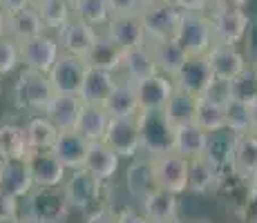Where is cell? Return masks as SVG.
Wrapping results in <instances>:
<instances>
[{"mask_svg":"<svg viewBox=\"0 0 257 223\" xmlns=\"http://www.w3.org/2000/svg\"><path fill=\"white\" fill-rule=\"evenodd\" d=\"M32 3L34 0H0V7H3L7 14H14V12H21V9L32 7Z\"/></svg>","mask_w":257,"mask_h":223,"instance_id":"cell-51","label":"cell"},{"mask_svg":"<svg viewBox=\"0 0 257 223\" xmlns=\"http://www.w3.org/2000/svg\"><path fill=\"white\" fill-rule=\"evenodd\" d=\"M21 223H38V221H36V219H32V216H23Z\"/></svg>","mask_w":257,"mask_h":223,"instance_id":"cell-58","label":"cell"},{"mask_svg":"<svg viewBox=\"0 0 257 223\" xmlns=\"http://www.w3.org/2000/svg\"><path fill=\"white\" fill-rule=\"evenodd\" d=\"M65 3H67V5H70V7H74V5H76V3H78V0H65Z\"/></svg>","mask_w":257,"mask_h":223,"instance_id":"cell-59","label":"cell"},{"mask_svg":"<svg viewBox=\"0 0 257 223\" xmlns=\"http://www.w3.org/2000/svg\"><path fill=\"white\" fill-rule=\"evenodd\" d=\"M116 216H118V223H152L143 212H137V210H123Z\"/></svg>","mask_w":257,"mask_h":223,"instance_id":"cell-49","label":"cell"},{"mask_svg":"<svg viewBox=\"0 0 257 223\" xmlns=\"http://www.w3.org/2000/svg\"><path fill=\"white\" fill-rule=\"evenodd\" d=\"M18 49H21V63L25 65V69L41 72V74L52 72L56 61L63 54L56 36H49V34H41L36 38L18 43Z\"/></svg>","mask_w":257,"mask_h":223,"instance_id":"cell-6","label":"cell"},{"mask_svg":"<svg viewBox=\"0 0 257 223\" xmlns=\"http://www.w3.org/2000/svg\"><path fill=\"white\" fill-rule=\"evenodd\" d=\"M25 132H27V141L32 150H54L58 141V130L47 116H34L27 121L25 125Z\"/></svg>","mask_w":257,"mask_h":223,"instance_id":"cell-35","label":"cell"},{"mask_svg":"<svg viewBox=\"0 0 257 223\" xmlns=\"http://www.w3.org/2000/svg\"><path fill=\"white\" fill-rule=\"evenodd\" d=\"M72 203L61 187H34L27 196V216L38 223H61L70 214Z\"/></svg>","mask_w":257,"mask_h":223,"instance_id":"cell-5","label":"cell"},{"mask_svg":"<svg viewBox=\"0 0 257 223\" xmlns=\"http://www.w3.org/2000/svg\"><path fill=\"white\" fill-rule=\"evenodd\" d=\"M139 132H141V150L150 158L164 156L175 152V134L177 127L168 121L164 112H139Z\"/></svg>","mask_w":257,"mask_h":223,"instance_id":"cell-1","label":"cell"},{"mask_svg":"<svg viewBox=\"0 0 257 223\" xmlns=\"http://www.w3.org/2000/svg\"><path fill=\"white\" fill-rule=\"evenodd\" d=\"M137 87V96H139V105L146 112H164L168 101L175 94V81L166 74H157L152 78L135 83Z\"/></svg>","mask_w":257,"mask_h":223,"instance_id":"cell-16","label":"cell"},{"mask_svg":"<svg viewBox=\"0 0 257 223\" xmlns=\"http://www.w3.org/2000/svg\"><path fill=\"white\" fill-rule=\"evenodd\" d=\"M98 36L101 34L96 32V27L78 21V18H72L61 32H56V41L61 45L63 54H70V56H78L85 61L87 54L92 52V47L96 45Z\"/></svg>","mask_w":257,"mask_h":223,"instance_id":"cell-12","label":"cell"},{"mask_svg":"<svg viewBox=\"0 0 257 223\" xmlns=\"http://www.w3.org/2000/svg\"><path fill=\"white\" fill-rule=\"evenodd\" d=\"M152 170H155L157 187L179 196L181 192L188 190V174H190V161L177 152L164 156L152 158Z\"/></svg>","mask_w":257,"mask_h":223,"instance_id":"cell-7","label":"cell"},{"mask_svg":"<svg viewBox=\"0 0 257 223\" xmlns=\"http://www.w3.org/2000/svg\"><path fill=\"white\" fill-rule=\"evenodd\" d=\"M170 3L184 14H188V12H204L210 5V0H170Z\"/></svg>","mask_w":257,"mask_h":223,"instance_id":"cell-47","label":"cell"},{"mask_svg":"<svg viewBox=\"0 0 257 223\" xmlns=\"http://www.w3.org/2000/svg\"><path fill=\"white\" fill-rule=\"evenodd\" d=\"M210 18L212 38L219 45H237L246 38L250 29V18L244 9L235 7H221L215 9Z\"/></svg>","mask_w":257,"mask_h":223,"instance_id":"cell-8","label":"cell"},{"mask_svg":"<svg viewBox=\"0 0 257 223\" xmlns=\"http://www.w3.org/2000/svg\"><path fill=\"white\" fill-rule=\"evenodd\" d=\"M197 103H199V96L188 94V92H184V89H175V94H172V98L168 101L164 114L175 127L190 125V123H195Z\"/></svg>","mask_w":257,"mask_h":223,"instance_id":"cell-33","label":"cell"},{"mask_svg":"<svg viewBox=\"0 0 257 223\" xmlns=\"http://www.w3.org/2000/svg\"><path fill=\"white\" fill-rule=\"evenodd\" d=\"M36 187L25 161H0V194L23 199L29 196Z\"/></svg>","mask_w":257,"mask_h":223,"instance_id":"cell-17","label":"cell"},{"mask_svg":"<svg viewBox=\"0 0 257 223\" xmlns=\"http://www.w3.org/2000/svg\"><path fill=\"white\" fill-rule=\"evenodd\" d=\"M0 214L18 216V199H12V196L0 194Z\"/></svg>","mask_w":257,"mask_h":223,"instance_id":"cell-50","label":"cell"},{"mask_svg":"<svg viewBox=\"0 0 257 223\" xmlns=\"http://www.w3.org/2000/svg\"><path fill=\"white\" fill-rule=\"evenodd\" d=\"M103 34H105L114 45H118L123 52H130V49H137V47H141V45L148 43L146 29H143L139 14L112 16L110 23L105 25V32Z\"/></svg>","mask_w":257,"mask_h":223,"instance_id":"cell-13","label":"cell"},{"mask_svg":"<svg viewBox=\"0 0 257 223\" xmlns=\"http://www.w3.org/2000/svg\"><path fill=\"white\" fill-rule=\"evenodd\" d=\"M192 223H212V221H208V219H199V221H192Z\"/></svg>","mask_w":257,"mask_h":223,"instance_id":"cell-60","label":"cell"},{"mask_svg":"<svg viewBox=\"0 0 257 223\" xmlns=\"http://www.w3.org/2000/svg\"><path fill=\"white\" fill-rule=\"evenodd\" d=\"M54 96H56V92H54L47 74L32 72V69H25L18 76L12 92L14 103L21 110H38V112H45Z\"/></svg>","mask_w":257,"mask_h":223,"instance_id":"cell-3","label":"cell"},{"mask_svg":"<svg viewBox=\"0 0 257 223\" xmlns=\"http://www.w3.org/2000/svg\"><path fill=\"white\" fill-rule=\"evenodd\" d=\"M123 56H125V52H123L118 45L112 43L105 34H101L96 45L92 47V52L87 54L85 63H87V67L107 69V72L116 74V72H121V67H123Z\"/></svg>","mask_w":257,"mask_h":223,"instance_id":"cell-30","label":"cell"},{"mask_svg":"<svg viewBox=\"0 0 257 223\" xmlns=\"http://www.w3.org/2000/svg\"><path fill=\"white\" fill-rule=\"evenodd\" d=\"M230 170L239 178H246V181L253 178V174L257 172V132L235 136Z\"/></svg>","mask_w":257,"mask_h":223,"instance_id":"cell-25","label":"cell"},{"mask_svg":"<svg viewBox=\"0 0 257 223\" xmlns=\"http://www.w3.org/2000/svg\"><path fill=\"white\" fill-rule=\"evenodd\" d=\"M90 152V141L78 130H65L58 134V141L54 145V154L61 158L67 170H83Z\"/></svg>","mask_w":257,"mask_h":223,"instance_id":"cell-19","label":"cell"},{"mask_svg":"<svg viewBox=\"0 0 257 223\" xmlns=\"http://www.w3.org/2000/svg\"><path fill=\"white\" fill-rule=\"evenodd\" d=\"M175 41L181 45V49H184L188 56H206L210 52V47L215 45L210 18L204 12L184 14Z\"/></svg>","mask_w":257,"mask_h":223,"instance_id":"cell-4","label":"cell"},{"mask_svg":"<svg viewBox=\"0 0 257 223\" xmlns=\"http://www.w3.org/2000/svg\"><path fill=\"white\" fill-rule=\"evenodd\" d=\"M85 72H87V63L83 58L61 54V58L56 61V65L47 76L52 81V87L56 94H74V96H78L83 81H85Z\"/></svg>","mask_w":257,"mask_h":223,"instance_id":"cell-11","label":"cell"},{"mask_svg":"<svg viewBox=\"0 0 257 223\" xmlns=\"http://www.w3.org/2000/svg\"><path fill=\"white\" fill-rule=\"evenodd\" d=\"M0 223H21V216H12V214H0Z\"/></svg>","mask_w":257,"mask_h":223,"instance_id":"cell-54","label":"cell"},{"mask_svg":"<svg viewBox=\"0 0 257 223\" xmlns=\"http://www.w3.org/2000/svg\"><path fill=\"white\" fill-rule=\"evenodd\" d=\"M248 0H210V5L215 9H221V7H235V9H244Z\"/></svg>","mask_w":257,"mask_h":223,"instance_id":"cell-52","label":"cell"},{"mask_svg":"<svg viewBox=\"0 0 257 223\" xmlns=\"http://www.w3.org/2000/svg\"><path fill=\"white\" fill-rule=\"evenodd\" d=\"M139 16L143 29H146L148 43H159L177 36L184 12L177 9L170 0H148V3H143Z\"/></svg>","mask_w":257,"mask_h":223,"instance_id":"cell-2","label":"cell"},{"mask_svg":"<svg viewBox=\"0 0 257 223\" xmlns=\"http://www.w3.org/2000/svg\"><path fill=\"white\" fill-rule=\"evenodd\" d=\"M230 89H233V98L241 103H255L257 101V67L248 65L237 78L230 81Z\"/></svg>","mask_w":257,"mask_h":223,"instance_id":"cell-42","label":"cell"},{"mask_svg":"<svg viewBox=\"0 0 257 223\" xmlns=\"http://www.w3.org/2000/svg\"><path fill=\"white\" fill-rule=\"evenodd\" d=\"M155 54V61L159 65V72L166 76L175 78L177 72L184 67V63L188 61V54L181 49V45L170 38V41H159V43H148Z\"/></svg>","mask_w":257,"mask_h":223,"instance_id":"cell-31","label":"cell"},{"mask_svg":"<svg viewBox=\"0 0 257 223\" xmlns=\"http://www.w3.org/2000/svg\"><path fill=\"white\" fill-rule=\"evenodd\" d=\"M32 7L38 12V16H41L43 25L47 27V32H61L74 18L72 7L65 0H34Z\"/></svg>","mask_w":257,"mask_h":223,"instance_id":"cell-34","label":"cell"},{"mask_svg":"<svg viewBox=\"0 0 257 223\" xmlns=\"http://www.w3.org/2000/svg\"><path fill=\"white\" fill-rule=\"evenodd\" d=\"M241 219L244 223H257V190H248V196L241 205Z\"/></svg>","mask_w":257,"mask_h":223,"instance_id":"cell-46","label":"cell"},{"mask_svg":"<svg viewBox=\"0 0 257 223\" xmlns=\"http://www.w3.org/2000/svg\"><path fill=\"white\" fill-rule=\"evenodd\" d=\"M208 132H204L199 125L190 123V125H181L177 127L175 134V152L181 154L188 161L199 158L206 154V145H208Z\"/></svg>","mask_w":257,"mask_h":223,"instance_id":"cell-29","label":"cell"},{"mask_svg":"<svg viewBox=\"0 0 257 223\" xmlns=\"http://www.w3.org/2000/svg\"><path fill=\"white\" fill-rule=\"evenodd\" d=\"M118 165H121V156L112 147H107L103 141L90 143V152H87V161H85L87 172H92L101 181H107V178L116 174Z\"/></svg>","mask_w":257,"mask_h":223,"instance_id":"cell-28","label":"cell"},{"mask_svg":"<svg viewBox=\"0 0 257 223\" xmlns=\"http://www.w3.org/2000/svg\"><path fill=\"white\" fill-rule=\"evenodd\" d=\"M105 112L110 114V118H130V116H139L141 105H139V96H137V87L132 81L121 78L116 83L114 92L110 94V98L105 101Z\"/></svg>","mask_w":257,"mask_h":223,"instance_id":"cell-23","label":"cell"},{"mask_svg":"<svg viewBox=\"0 0 257 223\" xmlns=\"http://www.w3.org/2000/svg\"><path fill=\"white\" fill-rule=\"evenodd\" d=\"M85 223H118V216L112 214L110 210H103V207H96L90 214L85 216Z\"/></svg>","mask_w":257,"mask_h":223,"instance_id":"cell-48","label":"cell"},{"mask_svg":"<svg viewBox=\"0 0 257 223\" xmlns=\"http://www.w3.org/2000/svg\"><path fill=\"white\" fill-rule=\"evenodd\" d=\"M125 187L135 199L143 201L146 196H150L157 187L155 170H152V158H135L130 163V167L125 170Z\"/></svg>","mask_w":257,"mask_h":223,"instance_id":"cell-24","label":"cell"},{"mask_svg":"<svg viewBox=\"0 0 257 223\" xmlns=\"http://www.w3.org/2000/svg\"><path fill=\"white\" fill-rule=\"evenodd\" d=\"M226 110V130L233 132L235 136H241V134H253L255 132V121H253V112H250L248 103L241 101H230Z\"/></svg>","mask_w":257,"mask_h":223,"instance_id":"cell-40","label":"cell"},{"mask_svg":"<svg viewBox=\"0 0 257 223\" xmlns=\"http://www.w3.org/2000/svg\"><path fill=\"white\" fill-rule=\"evenodd\" d=\"M110 121H112L110 114L105 112L103 105H85L81 112V118H78L76 130L90 143H96V141H103V138H105Z\"/></svg>","mask_w":257,"mask_h":223,"instance_id":"cell-32","label":"cell"},{"mask_svg":"<svg viewBox=\"0 0 257 223\" xmlns=\"http://www.w3.org/2000/svg\"><path fill=\"white\" fill-rule=\"evenodd\" d=\"M250 112H253V121H255V132H257V101L250 103Z\"/></svg>","mask_w":257,"mask_h":223,"instance_id":"cell-55","label":"cell"},{"mask_svg":"<svg viewBox=\"0 0 257 223\" xmlns=\"http://www.w3.org/2000/svg\"><path fill=\"white\" fill-rule=\"evenodd\" d=\"M107 147L116 152L121 158H132L141 152V132H139V118H112L107 125L105 138Z\"/></svg>","mask_w":257,"mask_h":223,"instance_id":"cell-9","label":"cell"},{"mask_svg":"<svg viewBox=\"0 0 257 223\" xmlns=\"http://www.w3.org/2000/svg\"><path fill=\"white\" fill-rule=\"evenodd\" d=\"M161 223H184L179 219V216H172V219H166V221H161Z\"/></svg>","mask_w":257,"mask_h":223,"instance_id":"cell-57","label":"cell"},{"mask_svg":"<svg viewBox=\"0 0 257 223\" xmlns=\"http://www.w3.org/2000/svg\"><path fill=\"white\" fill-rule=\"evenodd\" d=\"M74 18L92 25V27H105L112 18L110 0H78L72 7Z\"/></svg>","mask_w":257,"mask_h":223,"instance_id":"cell-39","label":"cell"},{"mask_svg":"<svg viewBox=\"0 0 257 223\" xmlns=\"http://www.w3.org/2000/svg\"><path fill=\"white\" fill-rule=\"evenodd\" d=\"M25 163L32 172L36 187H61L65 183L67 167L54 154V150H32Z\"/></svg>","mask_w":257,"mask_h":223,"instance_id":"cell-10","label":"cell"},{"mask_svg":"<svg viewBox=\"0 0 257 223\" xmlns=\"http://www.w3.org/2000/svg\"><path fill=\"white\" fill-rule=\"evenodd\" d=\"M32 147L25 127L16 123H0V161H25Z\"/></svg>","mask_w":257,"mask_h":223,"instance_id":"cell-27","label":"cell"},{"mask_svg":"<svg viewBox=\"0 0 257 223\" xmlns=\"http://www.w3.org/2000/svg\"><path fill=\"white\" fill-rule=\"evenodd\" d=\"M206 56H208V63L212 67L215 78H221V81H233V78H237L246 67H248L244 54H241L235 45L215 43Z\"/></svg>","mask_w":257,"mask_h":223,"instance_id":"cell-18","label":"cell"},{"mask_svg":"<svg viewBox=\"0 0 257 223\" xmlns=\"http://www.w3.org/2000/svg\"><path fill=\"white\" fill-rule=\"evenodd\" d=\"M177 89H184L188 94H201L208 89V85L215 81V74L208 63V56H188V61L184 63V67L177 72V76L172 78Z\"/></svg>","mask_w":257,"mask_h":223,"instance_id":"cell-15","label":"cell"},{"mask_svg":"<svg viewBox=\"0 0 257 223\" xmlns=\"http://www.w3.org/2000/svg\"><path fill=\"white\" fill-rule=\"evenodd\" d=\"M41 34H47V27L43 25L41 16L34 7L7 14V36L14 38L16 43H25L29 38L41 36Z\"/></svg>","mask_w":257,"mask_h":223,"instance_id":"cell-26","label":"cell"},{"mask_svg":"<svg viewBox=\"0 0 257 223\" xmlns=\"http://www.w3.org/2000/svg\"><path fill=\"white\" fill-rule=\"evenodd\" d=\"M121 78L114 72H107V69H98V67H87L85 72V81H83L81 94L85 105H105V101L110 98V94L114 92L116 83Z\"/></svg>","mask_w":257,"mask_h":223,"instance_id":"cell-20","label":"cell"},{"mask_svg":"<svg viewBox=\"0 0 257 223\" xmlns=\"http://www.w3.org/2000/svg\"><path fill=\"white\" fill-rule=\"evenodd\" d=\"M201 98H208V101L217 103V105L226 107L230 101H233V89H230V81H221V78H215V81L208 85Z\"/></svg>","mask_w":257,"mask_h":223,"instance_id":"cell-44","label":"cell"},{"mask_svg":"<svg viewBox=\"0 0 257 223\" xmlns=\"http://www.w3.org/2000/svg\"><path fill=\"white\" fill-rule=\"evenodd\" d=\"M195 125H199L204 132L215 134L226 130V110L217 103L208 101V98H201L197 103V114H195Z\"/></svg>","mask_w":257,"mask_h":223,"instance_id":"cell-41","label":"cell"},{"mask_svg":"<svg viewBox=\"0 0 257 223\" xmlns=\"http://www.w3.org/2000/svg\"><path fill=\"white\" fill-rule=\"evenodd\" d=\"M143 205V214L148 216L152 223H161L166 219H172L177 216V210H179V203H177V194L166 190H155L150 196L141 201Z\"/></svg>","mask_w":257,"mask_h":223,"instance_id":"cell-36","label":"cell"},{"mask_svg":"<svg viewBox=\"0 0 257 223\" xmlns=\"http://www.w3.org/2000/svg\"><path fill=\"white\" fill-rule=\"evenodd\" d=\"M217 174H219V170H217L206 156L192 158L190 174H188V190H192L195 194H206V192L215 190Z\"/></svg>","mask_w":257,"mask_h":223,"instance_id":"cell-37","label":"cell"},{"mask_svg":"<svg viewBox=\"0 0 257 223\" xmlns=\"http://www.w3.org/2000/svg\"><path fill=\"white\" fill-rule=\"evenodd\" d=\"M146 3H148V0H146Z\"/></svg>","mask_w":257,"mask_h":223,"instance_id":"cell-61","label":"cell"},{"mask_svg":"<svg viewBox=\"0 0 257 223\" xmlns=\"http://www.w3.org/2000/svg\"><path fill=\"white\" fill-rule=\"evenodd\" d=\"M21 63V49H18V43L9 36L0 38V76H7Z\"/></svg>","mask_w":257,"mask_h":223,"instance_id":"cell-43","label":"cell"},{"mask_svg":"<svg viewBox=\"0 0 257 223\" xmlns=\"http://www.w3.org/2000/svg\"><path fill=\"white\" fill-rule=\"evenodd\" d=\"M121 72H123V78H127V81H132V83L146 81V78H152V76H157V74H161L159 65H157V61H155V54H152L148 43L137 49L125 52Z\"/></svg>","mask_w":257,"mask_h":223,"instance_id":"cell-22","label":"cell"},{"mask_svg":"<svg viewBox=\"0 0 257 223\" xmlns=\"http://www.w3.org/2000/svg\"><path fill=\"white\" fill-rule=\"evenodd\" d=\"M83 107H85V103H83L81 96H74V94H56L43 114H45L61 132H65V130H76Z\"/></svg>","mask_w":257,"mask_h":223,"instance_id":"cell-21","label":"cell"},{"mask_svg":"<svg viewBox=\"0 0 257 223\" xmlns=\"http://www.w3.org/2000/svg\"><path fill=\"white\" fill-rule=\"evenodd\" d=\"M250 190H257V172L253 174V178H250Z\"/></svg>","mask_w":257,"mask_h":223,"instance_id":"cell-56","label":"cell"},{"mask_svg":"<svg viewBox=\"0 0 257 223\" xmlns=\"http://www.w3.org/2000/svg\"><path fill=\"white\" fill-rule=\"evenodd\" d=\"M233 145H235V134L228 130L215 132L208 136V145H206V158L221 170L224 165H230V158H233Z\"/></svg>","mask_w":257,"mask_h":223,"instance_id":"cell-38","label":"cell"},{"mask_svg":"<svg viewBox=\"0 0 257 223\" xmlns=\"http://www.w3.org/2000/svg\"><path fill=\"white\" fill-rule=\"evenodd\" d=\"M146 0H110L112 16H127V14H139Z\"/></svg>","mask_w":257,"mask_h":223,"instance_id":"cell-45","label":"cell"},{"mask_svg":"<svg viewBox=\"0 0 257 223\" xmlns=\"http://www.w3.org/2000/svg\"><path fill=\"white\" fill-rule=\"evenodd\" d=\"M101 178H96L92 172H87L83 167V170L72 172V176L63 183V190H65L72 207L87 210V207L96 205L98 199H101Z\"/></svg>","mask_w":257,"mask_h":223,"instance_id":"cell-14","label":"cell"},{"mask_svg":"<svg viewBox=\"0 0 257 223\" xmlns=\"http://www.w3.org/2000/svg\"><path fill=\"white\" fill-rule=\"evenodd\" d=\"M7 36V12L0 7V38Z\"/></svg>","mask_w":257,"mask_h":223,"instance_id":"cell-53","label":"cell"}]
</instances>
